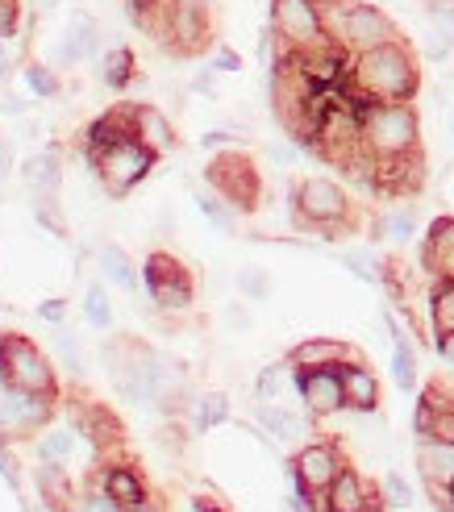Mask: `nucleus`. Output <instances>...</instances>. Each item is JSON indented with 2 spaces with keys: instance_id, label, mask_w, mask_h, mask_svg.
<instances>
[{
  "instance_id": "7c9ffc66",
  "label": "nucleus",
  "mask_w": 454,
  "mask_h": 512,
  "mask_svg": "<svg viewBox=\"0 0 454 512\" xmlns=\"http://www.w3.org/2000/svg\"><path fill=\"white\" fill-rule=\"evenodd\" d=\"M375 234L388 242H413L417 234V204H396L380 221H375Z\"/></svg>"
},
{
  "instance_id": "4c0bfd02",
  "label": "nucleus",
  "mask_w": 454,
  "mask_h": 512,
  "mask_svg": "<svg viewBox=\"0 0 454 512\" xmlns=\"http://www.w3.org/2000/svg\"><path fill=\"white\" fill-rule=\"evenodd\" d=\"M284 371H292L288 363H271L259 371V383H255V396L259 404H280V392H284Z\"/></svg>"
},
{
  "instance_id": "2eb2a0df",
  "label": "nucleus",
  "mask_w": 454,
  "mask_h": 512,
  "mask_svg": "<svg viewBox=\"0 0 454 512\" xmlns=\"http://www.w3.org/2000/svg\"><path fill=\"white\" fill-rule=\"evenodd\" d=\"M296 392L305 404V417L325 421L346 408V388H342V367H321V371H296Z\"/></svg>"
},
{
  "instance_id": "b1692460",
  "label": "nucleus",
  "mask_w": 454,
  "mask_h": 512,
  "mask_svg": "<svg viewBox=\"0 0 454 512\" xmlns=\"http://www.w3.org/2000/svg\"><path fill=\"white\" fill-rule=\"evenodd\" d=\"M421 267L434 279H454V217H438L421 242Z\"/></svg>"
},
{
  "instance_id": "aec40b11",
  "label": "nucleus",
  "mask_w": 454,
  "mask_h": 512,
  "mask_svg": "<svg viewBox=\"0 0 454 512\" xmlns=\"http://www.w3.org/2000/svg\"><path fill=\"white\" fill-rule=\"evenodd\" d=\"M125 138H138L134 134V109H130V100H121V105H113L109 113H100L88 130L80 134V150H84V159L96 155V150H109Z\"/></svg>"
},
{
  "instance_id": "a18cd8bd",
  "label": "nucleus",
  "mask_w": 454,
  "mask_h": 512,
  "mask_svg": "<svg viewBox=\"0 0 454 512\" xmlns=\"http://www.w3.org/2000/svg\"><path fill=\"white\" fill-rule=\"evenodd\" d=\"M34 217L50 229V234H59V238L67 234V229H63V217H59V196H38V200H34Z\"/></svg>"
},
{
  "instance_id": "412c9836",
  "label": "nucleus",
  "mask_w": 454,
  "mask_h": 512,
  "mask_svg": "<svg viewBox=\"0 0 454 512\" xmlns=\"http://www.w3.org/2000/svg\"><path fill=\"white\" fill-rule=\"evenodd\" d=\"M359 350L342 342V338H305V342H296L288 354H284V363L292 371H321V367H342L350 363Z\"/></svg>"
},
{
  "instance_id": "6e6d98bb",
  "label": "nucleus",
  "mask_w": 454,
  "mask_h": 512,
  "mask_svg": "<svg viewBox=\"0 0 454 512\" xmlns=\"http://www.w3.org/2000/svg\"><path fill=\"white\" fill-rule=\"evenodd\" d=\"M271 159L280 163V167H292L296 163V150L292 146H271Z\"/></svg>"
},
{
  "instance_id": "f257e3e1",
  "label": "nucleus",
  "mask_w": 454,
  "mask_h": 512,
  "mask_svg": "<svg viewBox=\"0 0 454 512\" xmlns=\"http://www.w3.org/2000/svg\"><path fill=\"white\" fill-rule=\"evenodd\" d=\"M346 88L367 105H396V100H417L421 92V55L405 42L392 38L375 50L350 59Z\"/></svg>"
},
{
  "instance_id": "cd10ccee",
  "label": "nucleus",
  "mask_w": 454,
  "mask_h": 512,
  "mask_svg": "<svg viewBox=\"0 0 454 512\" xmlns=\"http://www.w3.org/2000/svg\"><path fill=\"white\" fill-rule=\"evenodd\" d=\"M255 417H259V425L271 433V438H280V442H305L309 421H313V417L292 413V408H284V404H259Z\"/></svg>"
},
{
  "instance_id": "f03ea898",
  "label": "nucleus",
  "mask_w": 454,
  "mask_h": 512,
  "mask_svg": "<svg viewBox=\"0 0 454 512\" xmlns=\"http://www.w3.org/2000/svg\"><path fill=\"white\" fill-rule=\"evenodd\" d=\"M155 46L171 59H200L217 50V5L213 0H163L159 5V17L150 25V34Z\"/></svg>"
},
{
  "instance_id": "ea45409f",
  "label": "nucleus",
  "mask_w": 454,
  "mask_h": 512,
  "mask_svg": "<svg viewBox=\"0 0 454 512\" xmlns=\"http://www.w3.org/2000/svg\"><path fill=\"white\" fill-rule=\"evenodd\" d=\"M75 512H130V508H121L96 479H88V488L80 492V504H75Z\"/></svg>"
},
{
  "instance_id": "393cba45",
  "label": "nucleus",
  "mask_w": 454,
  "mask_h": 512,
  "mask_svg": "<svg viewBox=\"0 0 454 512\" xmlns=\"http://www.w3.org/2000/svg\"><path fill=\"white\" fill-rule=\"evenodd\" d=\"M38 496L50 512H75L80 492H75L67 463H38Z\"/></svg>"
},
{
  "instance_id": "f704fd0d",
  "label": "nucleus",
  "mask_w": 454,
  "mask_h": 512,
  "mask_svg": "<svg viewBox=\"0 0 454 512\" xmlns=\"http://www.w3.org/2000/svg\"><path fill=\"white\" fill-rule=\"evenodd\" d=\"M84 317H88L92 329H100V334L113 325V300H109V292H105L100 279H96V284H88V292H84Z\"/></svg>"
},
{
  "instance_id": "4be33fe9",
  "label": "nucleus",
  "mask_w": 454,
  "mask_h": 512,
  "mask_svg": "<svg viewBox=\"0 0 454 512\" xmlns=\"http://www.w3.org/2000/svg\"><path fill=\"white\" fill-rule=\"evenodd\" d=\"M342 388H346V408L350 413H375V408L384 404L380 375L371 371V363L363 354H355L350 363H342Z\"/></svg>"
},
{
  "instance_id": "f8f14e48",
  "label": "nucleus",
  "mask_w": 454,
  "mask_h": 512,
  "mask_svg": "<svg viewBox=\"0 0 454 512\" xmlns=\"http://www.w3.org/2000/svg\"><path fill=\"white\" fill-rule=\"evenodd\" d=\"M67 408H71V421H75V433L88 438L96 446V454H121L125 446V425L117 421V413L109 404H100L96 396L88 392H71L67 396Z\"/></svg>"
},
{
  "instance_id": "ddd939ff",
  "label": "nucleus",
  "mask_w": 454,
  "mask_h": 512,
  "mask_svg": "<svg viewBox=\"0 0 454 512\" xmlns=\"http://www.w3.org/2000/svg\"><path fill=\"white\" fill-rule=\"evenodd\" d=\"M63 396H34V392H17L0 383V429L9 438H30V433H42L59 413Z\"/></svg>"
},
{
  "instance_id": "09e8293b",
  "label": "nucleus",
  "mask_w": 454,
  "mask_h": 512,
  "mask_svg": "<svg viewBox=\"0 0 454 512\" xmlns=\"http://www.w3.org/2000/svg\"><path fill=\"white\" fill-rule=\"evenodd\" d=\"M38 317L50 321V325H63V317H67V300H63V296L42 300V304H38Z\"/></svg>"
},
{
  "instance_id": "473e14b6",
  "label": "nucleus",
  "mask_w": 454,
  "mask_h": 512,
  "mask_svg": "<svg viewBox=\"0 0 454 512\" xmlns=\"http://www.w3.org/2000/svg\"><path fill=\"white\" fill-rule=\"evenodd\" d=\"M196 209L213 229H221V234H238V213L217 192H196Z\"/></svg>"
},
{
  "instance_id": "3c124183",
  "label": "nucleus",
  "mask_w": 454,
  "mask_h": 512,
  "mask_svg": "<svg viewBox=\"0 0 454 512\" xmlns=\"http://www.w3.org/2000/svg\"><path fill=\"white\" fill-rule=\"evenodd\" d=\"M230 146H238V134H230V130H209L200 138V150H230Z\"/></svg>"
},
{
  "instance_id": "39448f33",
  "label": "nucleus",
  "mask_w": 454,
  "mask_h": 512,
  "mask_svg": "<svg viewBox=\"0 0 454 512\" xmlns=\"http://www.w3.org/2000/svg\"><path fill=\"white\" fill-rule=\"evenodd\" d=\"M0 383L34 396H63L50 354L25 334H0Z\"/></svg>"
},
{
  "instance_id": "0eeeda50",
  "label": "nucleus",
  "mask_w": 454,
  "mask_h": 512,
  "mask_svg": "<svg viewBox=\"0 0 454 512\" xmlns=\"http://www.w3.org/2000/svg\"><path fill=\"white\" fill-rule=\"evenodd\" d=\"M155 163H159V155L150 146H142L138 138H125V142H117L109 150L88 155V171L96 175V184L105 188V196H113V200L130 196L142 179L155 171Z\"/></svg>"
},
{
  "instance_id": "603ef678",
  "label": "nucleus",
  "mask_w": 454,
  "mask_h": 512,
  "mask_svg": "<svg viewBox=\"0 0 454 512\" xmlns=\"http://www.w3.org/2000/svg\"><path fill=\"white\" fill-rule=\"evenodd\" d=\"M284 512H321V504H317V500H309L305 492H292V496L284 500Z\"/></svg>"
},
{
  "instance_id": "37998d69",
  "label": "nucleus",
  "mask_w": 454,
  "mask_h": 512,
  "mask_svg": "<svg viewBox=\"0 0 454 512\" xmlns=\"http://www.w3.org/2000/svg\"><path fill=\"white\" fill-rule=\"evenodd\" d=\"M25 25V0H0V38H17Z\"/></svg>"
},
{
  "instance_id": "49530a36",
  "label": "nucleus",
  "mask_w": 454,
  "mask_h": 512,
  "mask_svg": "<svg viewBox=\"0 0 454 512\" xmlns=\"http://www.w3.org/2000/svg\"><path fill=\"white\" fill-rule=\"evenodd\" d=\"M59 354H63V363L71 367V375H84V354H80V342H75V338H59Z\"/></svg>"
},
{
  "instance_id": "13d9d810",
  "label": "nucleus",
  "mask_w": 454,
  "mask_h": 512,
  "mask_svg": "<svg viewBox=\"0 0 454 512\" xmlns=\"http://www.w3.org/2000/svg\"><path fill=\"white\" fill-rule=\"evenodd\" d=\"M130 512H167V504L159 500V496H150V500H142L138 508H130Z\"/></svg>"
},
{
  "instance_id": "c9c22d12",
  "label": "nucleus",
  "mask_w": 454,
  "mask_h": 512,
  "mask_svg": "<svg viewBox=\"0 0 454 512\" xmlns=\"http://www.w3.org/2000/svg\"><path fill=\"white\" fill-rule=\"evenodd\" d=\"M71 450H75L71 429H50L38 438V463H71Z\"/></svg>"
},
{
  "instance_id": "052dcab7",
  "label": "nucleus",
  "mask_w": 454,
  "mask_h": 512,
  "mask_svg": "<svg viewBox=\"0 0 454 512\" xmlns=\"http://www.w3.org/2000/svg\"><path fill=\"white\" fill-rule=\"evenodd\" d=\"M450 134H454V117H450Z\"/></svg>"
},
{
  "instance_id": "de8ad7c7",
  "label": "nucleus",
  "mask_w": 454,
  "mask_h": 512,
  "mask_svg": "<svg viewBox=\"0 0 454 512\" xmlns=\"http://www.w3.org/2000/svg\"><path fill=\"white\" fill-rule=\"evenodd\" d=\"M213 71H230V75H234V71H242V55L221 42V46L213 50Z\"/></svg>"
},
{
  "instance_id": "6ab92c4d",
  "label": "nucleus",
  "mask_w": 454,
  "mask_h": 512,
  "mask_svg": "<svg viewBox=\"0 0 454 512\" xmlns=\"http://www.w3.org/2000/svg\"><path fill=\"white\" fill-rule=\"evenodd\" d=\"M21 184L30 188V196H59L63 188V146L50 142L42 150H34V155H25L21 163Z\"/></svg>"
},
{
  "instance_id": "7ed1b4c3",
  "label": "nucleus",
  "mask_w": 454,
  "mask_h": 512,
  "mask_svg": "<svg viewBox=\"0 0 454 512\" xmlns=\"http://www.w3.org/2000/svg\"><path fill=\"white\" fill-rule=\"evenodd\" d=\"M292 221L300 229H309V234L342 238V234H355V229L363 225V213L338 179L305 175V179L292 184Z\"/></svg>"
},
{
  "instance_id": "680f3d73",
  "label": "nucleus",
  "mask_w": 454,
  "mask_h": 512,
  "mask_svg": "<svg viewBox=\"0 0 454 512\" xmlns=\"http://www.w3.org/2000/svg\"><path fill=\"white\" fill-rule=\"evenodd\" d=\"M450 500H454V483H450Z\"/></svg>"
},
{
  "instance_id": "9b49d317",
  "label": "nucleus",
  "mask_w": 454,
  "mask_h": 512,
  "mask_svg": "<svg viewBox=\"0 0 454 512\" xmlns=\"http://www.w3.org/2000/svg\"><path fill=\"white\" fill-rule=\"evenodd\" d=\"M342 467H350L342 442L338 438H313L292 454V488L305 492L309 500H321L330 492V483L342 475Z\"/></svg>"
},
{
  "instance_id": "a19ab883",
  "label": "nucleus",
  "mask_w": 454,
  "mask_h": 512,
  "mask_svg": "<svg viewBox=\"0 0 454 512\" xmlns=\"http://www.w3.org/2000/svg\"><path fill=\"white\" fill-rule=\"evenodd\" d=\"M238 292L246 300H267L271 296V275L263 267H242L238 271Z\"/></svg>"
},
{
  "instance_id": "6e6552de",
  "label": "nucleus",
  "mask_w": 454,
  "mask_h": 512,
  "mask_svg": "<svg viewBox=\"0 0 454 512\" xmlns=\"http://www.w3.org/2000/svg\"><path fill=\"white\" fill-rule=\"evenodd\" d=\"M142 288L159 313H188L196 304V275L171 250H150L142 263Z\"/></svg>"
},
{
  "instance_id": "dca6fc26",
  "label": "nucleus",
  "mask_w": 454,
  "mask_h": 512,
  "mask_svg": "<svg viewBox=\"0 0 454 512\" xmlns=\"http://www.w3.org/2000/svg\"><path fill=\"white\" fill-rule=\"evenodd\" d=\"M317 504H321V512H388L380 488L367 483L363 471H355V467H342V475L330 483V492Z\"/></svg>"
},
{
  "instance_id": "e433bc0d",
  "label": "nucleus",
  "mask_w": 454,
  "mask_h": 512,
  "mask_svg": "<svg viewBox=\"0 0 454 512\" xmlns=\"http://www.w3.org/2000/svg\"><path fill=\"white\" fill-rule=\"evenodd\" d=\"M338 259L346 263V271H355L363 284H380V275H384V259H375L371 250H342Z\"/></svg>"
},
{
  "instance_id": "c85d7f7f",
  "label": "nucleus",
  "mask_w": 454,
  "mask_h": 512,
  "mask_svg": "<svg viewBox=\"0 0 454 512\" xmlns=\"http://www.w3.org/2000/svg\"><path fill=\"white\" fill-rule=\"evenodd\" d=\"M384 325L392 334V379H396L400 392H413L417 388V350H413L409 334H400V329H396L392 317H384Z\"/></svg>"
},
{
  "instance_id": "72a5a7b5",
  "label": "nucleus",
  "mask_w": 454,
  "mask_h": 512,
  "mask_svg": "<svg viewBox=\"0 0 454 512\" xmlns=\"http://www.w3.org/2000/svg\"><path fill=\"white\" fill-rule=\"evenodd\" d=\"M21 80H25V88H30L34 96H59L63 92V80H59V71L55 67H46V63H38V59H30L21 67Z\"/></svg>"
},
{
  "instance_id": "423d86ee",
  "label": "nucleus",
  "mask_w": 454,
  "mask_h": 512,
  "mask_svg": "<svg viewBox=\"0 0 454 512\" xmlns=\"http://www.w3.org/2000/svg\"><path fill=\"white\" fill-rule=\"evenodd\" d=\"M205 184L230 204L234 213H255L263 200V171L259 163L246 155V150L230 146L217 150V155L205 163Z\"/></svg>"
},
{
  "instance_id": "4d7b16f0",
  "label": "nucleus",
  "mask_w": 454,
  "mask_h": 512,
  "mask_svg": "<svg viewBox=\"0 0 454 512\" xmlns=\"http://www.w3.org/2000/svg\"><path fill=\"white\" fill-rule=\"evenodd\" d=\"M196 92H209V96H217V80L205 71V75H196Z\"/></svg>"
},
{
  "instance_id": "58836bf2",
  "label": "nucleus",
  "mask_w": 454,
  "mask_h": 512,
  "mask_svg": "<svg viewBox=\"0 0 454 512\" xmlns=\"http://www.w3.org/2000/svg\"><path fill=\"white\" fill-rule=\"evenodd\" d=\"M380 496H384L388 508H413V488L405 483V475H400V471H384Z\"/></svg>"
},
{
  "instance_id": "f3484780",
  "label": "nucleus",
  "mask_w": 454,
  "mask_h": 512,
  "mask_svg": "<svg viewBox=\"0 0 454 512\" xmlns=\"http://www.w3.org/2000/svg\"><path fill=\"white\" fill-rule=\"evenodd\" d=\"M92 479H96L100 488H105L121 508H138L142 500L155 496V492H150V483H146V475L138 471V463H130V458H121V454H109L105 463L92 471Z\"/></svg>"
},
{
  "instance_id": "1a4fd4ad",
  "label": "nucleus",
  "mask_w": 454,
  "mask_h": 512,
  "mask_svg": "<svg viewBox=\"0 0 454 512\" xmlns=\"http://www.w3.org/2000/svg\"><path fill=\"white\" fill-rule=\"evenodd\" d=\"M271 30L292 55H309V50L334 46L330 25H325V13H321V0H271Z\"/></svg>"
},
{
  "instance_id": "5fc2aeb1",
  "label": "nucleus",
  "mask_w": 454,
  "mask_h": 512,
  "mask_svg": "<svg viewBox=\"0 0 454 512\" xmlns=\"http://www.w3.org/2000/svg\"><path fill=\"white\" fill-rule=\"evenodd\" d=\"M225 317H230V325H238V329H250V313L242 309V304H230V309H225Z\"/></svg>"
},
{
  "instance_id": "864d4df0",
  "label": "nucleus",
  "mask_w": 454,
  "mask_h": 512,
  "mask_svg": "<svg viewBox=\"0 0 454 512\" xmlns=\"http://www.w3.org/2000/svg\"><path fill=\"white\" fill-rule=\"evenodd\" d=\"M434 346H438V354H442V363H450V367H454V334H438V338H434Z\"/></svg>"
},
{
  "instance_id": "bb28decb",
  "label": "nucleus",
  "mask_w": 454,
  "mask_h": 512,
  "mask_svg": "<svg viewBox=\"0 0 454 512\" xmlns=\"http://www.w3.org/2000/svg\"><path fill=\"white\" fill-rule=\"evenodd\" d=\"M96 259H100V271H105V284H113L121 292H138L142 271H138V263L130 259V250H125V246L105 242V246L96 250Z\"/></svg>"
},
{
  "instance_id": "9d476101",
  "label": "nucleus",
  "mask_w": 454,
  "mask_h": 512,
  "mask_svg": "<svg viewBox=\"0 0 454 512\" xmlns=\"http://www.w3.org/2000/svg\"><path fill=\"white\" fill-rule=\"evenodd\" d=\"M105 363H109V379L125 404H150V346L117 334L105 346Z\"/></svg>"
},
{
  "instance_id": "a211bd4d",
  "label": "nucleus",
  "mask_w": 454,
  "mask_h": 512,
  "mask_svg": "<svg viewBox=\"0 0 454 512\" xmlns=\"http://www.w3.org/2000/svg\"><path fill=\"white\" fill-rule=\"evenodd\" d=\"M100 55V21L88 9H75L63 25V38H59V63L63 67H80L88 59Z\"/></svg>"
},
{
  "instance_id": "c03bdc74",
  "label": "nucleus",
  "mask_w": 454,
  "mask_h": 512,
  "mask_svg": "<svg viewBox=\"0 0 454 512\" xmlns=\"http://www.w3.org/2000/svg\"><path fill=\"white\" fill-rule=\"evenodd\" d=\"M421 13H425V21H430V25L454 34V0H421Z\"/></svg>"
},
{
  "instance_id": "c756f323",
  "label": "nucleus",
  "mask_w": 454,
  "mask_h": 512,
  "mask_svg": "<svg viewBox=\"0 0 454 512\" xmlns=\"http://www.w3.org/2000/svg\"><path fill=\"white\" fill-rule=\"evenodd\" d=\"M225 421H230V396L225 392H200L192 400V429L196 433H209Z\"/></svg>"
},
{
  "instance_id": "bf43d9fd",
  "label": "nucleus",
  "mask_w": 454,
  "mask_h": 512,
  "mask_svg": "<svg viewBox=\"0 0 454 512\" xmlns=\"http://www.w3.org/2000/svg\"><path fill=\"white\" fill-rule=\"evenodd\" d=\"M442 512H454V500H450V504H446V508H442Z\"/></svg>"
},
{
  "instance_id": "79ce46f5",
  "label": "nucleus",
  "mask_w": 454,
  "mask_h": 512,
  "mask_svg": "<svg viewBox=\"0 0 454 512\" xmlns=\"http://www.w3.org/2000/svg\"><path fill=\"white\" fill-rule=\"evenodd\" d=\"M421 55L434 59V63H446V59L454 55V34H446V30H438V25H430V34H425V42H421Z\"/></svg>"
},
{
  "instance_id": "a878e982",
  "label": "nucleus",
  "mask_w": 454,
  "mask_h": 512,
  "mask_svg": "<svg viewBox=\"0 0 454 512\" xmlns=\"http://www.w3.org/2000/svg\"><path fill=\"white\" fill-rule=\"evenodd\" d=\"M138 80V55L130 46H109L96 55V84H105L109 92H125Z\"/></svg>"
},
{
  "instance_id": "8fccbe9b",
  "label": "nucleus",
  "mask_w": 454,
  "mask_h": 512,
  "mask_svg": "<svg viewBox=\"0 0 454 512\" xmlns=\"http://www.w3.org/2000/svg\"><path fill=\"white\" fill-rule=\"evenodd\" d=\"M0 475H5L9 483H17V458L9 450V433L5 429H0Z\"/></svg>"
},
{
  "instance_id": "4468645a",
  "label": "nucleus",
  "mask_w": 454,
  "mask_h": 512,
  "mask_svg": "<svg viewBox=\"0 0 454 512\" xmlns=\"http://www.w3.org/2000/svg\"><path fill=\"white\" fill-rule=\"evenodd\" d=\"M413 467L425 483V492L434 500H442V508L450 504V483H454V438L450 433H430V438H417L413 446Z\"/></svg>"
},
{
  "instance_id": "e2e57ef3",
  "label": "nucleus",
  "mask_w": 454,
  "mask_h": 512,
  "mask_svg": "<svg viewBox=\"0 0 454 512\" xmlns=\"http://www.w3.org/2000/svg\"><path fill=\"white\" fill-rule=\"evenodd\" d=\"M450 429H454V413H450Z\"/></svg>"
},
{
  "instance_id": "20e7f679",
  "label": "nucleus",
  "mask_w": 454,
  "mask_h": 512,
  "mask_svg": "<svg viewBox=\"0 0 454 512\" xmlns=\"http://www.w3.org/2000/svg\"><path fill=\"white\" fill-rule=\"evenodd\" d=\"M325 25H330V38L342 55H363V50H375L392 38H405L400 25L371 0H321Z\"/></svg>"
},
{
  "instance_id": "5701e85b",
  "label": "nucleus",
  "mask_w": 454,
  "mask_h": 512,
  "mask_svg": "<svg viewBox=\"0 0 454 512\" xmlns=\"http://www.w3.org/2000/svg\"><path fill=\"white\" fill-rule=\"evenodd\" d=\"M130 109H134V134H138V142L155 150L159 159H163V155H171V150L180 146L171 117H167L159 105H146V100H142V105H134V100H130Z\"/></svg>"
},
{
  "instance_id": "2f4dec72",
  "label": "nucleus",
  "mask_w": 454,
  "mask_h": 512,
  "mask_svg": "<svg viewBox=\"0 0 454 512\" xmlns=\"http://www.w3.org/2000/svg\"><path fill=\"white\" fill-rule=\"evenodd\" d=\"M430 325H434V338H438V334H454V279H434V292H430Z\"/></svg>"
}]
</instances>
